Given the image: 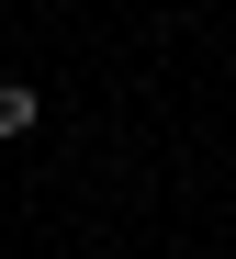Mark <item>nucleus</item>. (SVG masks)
Segmentation results:
<instances>
[{
  "label": "nucleus",
  "mask_w": 236,
  "mask_h": 259,
  "mask_svg": "<svg viewBox=\"0 0 236 259\" xmlns=\"http://www.w3.org/2000/svg\"><path fill=\"white\" fill-rule=\"evenodd\" d=\"M34 113H45V102H34V79H0V147L34 136Z\"/></svg>",
  "instance_id": "obj_1"
}]
</instances>
